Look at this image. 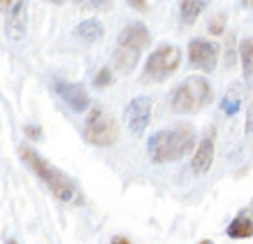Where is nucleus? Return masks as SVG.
Instances as JSON below:
<instances>
[{
  "instance_id": "nucleus-1",
  "label": "nucleus",
  "mask_w": 253,
  "mask_h": 244,
  "mask_svg": "<svg viewBox=\"0 0 253 244\" xmlns=\"http://www.w3.org/2000/svg\"><path fill=\"white\" fill-rule=\"evenodd\" d=\"M195 146V133L191 126H174L168 130L154 133L146 142V153L154 163H174L191 153Z\"/></svg>"
},
{
  "instance_id": "nucleus-2",
  "label": "nucleus",
  "mask_w": 253,
  "mask_h": 244,
  "mask_svg": "<svg viewBox=\"0 0 253 244\" xmlns=\"http://www.w3.org/2000/svg\"><path fill=\"white\" fill-rule=\"evenodd\" d=\"M21 158L26 160V165L35 172V177L49 189V193L54 198H58L61 202H77L79 200V191H77V186H75V182L63 170L51 165L44 156H40L35 149L21 146Z\"/></svg>"
},
{
  "instance_id": "nucleus-3",
  "label": "nucleus",
  "mask_w": 253,
  "mask_h": 244,
  "mask_svg": "<svg viewBox=\"0 0 253 244\" xmlns=\"http://www.w3.org/2000/svg\"><path fill=\"white\" fill-rule=\"evenodd\" d=\"M151 42V33L146 28L144 23L139 21H132L128 23L126 28L121 31L119 40H116V47H114V68L119 72H132L135 65L139 63V56L144 51V47H149Z\"/></svg>"
},
{
  "instance_id": "nucleus-4",
  "label": "nucleus",
  "mask_w": 253,
  "mask_h": 244,
  "mask_svg": "<svg viewBox=\"0 0 253 244\" xmlns=\"http://www.w3.org/2000/svg\"><path fill=\"white\" fill-rule=\"evenodd\" d=\"M181 63V49L174 45H161L149 53V58L142 70L144 84H163L165 79L174 75Z\"/></svg>"
},
{
  "instance_id": "nucleus-5",
  "label": "nucleus",
  "mask_w": 253,
  "mask_h": 244,
  "mask_svg": "<svg viewBox=\"0 0 253 244\" xmlns=\"http://www.w3.org/2000/svg\"><path fill=\"white\" fill-rule=\"evenodd\" d=\"M211 100V84L205 77H188L172 93V109L176 114H195Z\"/></svg>"
},
{
  "instance_id": "nucleus-6",
  "label": "nucleus",
  "mask_w": 253,
  "mask_h": 244,
  "mask_svg": "<svg viewBox=\"0 0 253 244\" xmlns=\"http://www.w3.org/2000/svg\"><path fill=\"white\" fill-rule=\"evenodd\" d=\"M84 138L95 146H112L119 138V128L102 107H93L84 121Z\"/></svg>"
},
{
  "instance_id": "nucleus-7",
  "label": "nucleus",
  "mask_w": 253,
  "mask_h": 244,
  "mask_svg": "<svg viewBox=\"0 0 253 244\" xmlns=\"http://www.w3.org/2000/svg\"><path fill=\"white\" fill-rule=\"evenodd\" d=\"M218 53H221L218 45L195 38L188 45V63H191V68H198L202 72H214V68L218 65Z\"/></svg>"
},
{
  "instance_id": "nucleus-8",
  "label": "nucleus",
  "mask_w": 253,
  "mask_h": 244,
  "mask_svg": "<svg viewBox=\"0 0 253 244\" xmlns=\"http://www.w3.org/2000/svg\"><path fill=\"white\" fill-rule=\"evenodd\" d=\"M123 119H126V126L132 135H142L146 126L151 123V98H146V96L132 98L123 112Z\"/></svg>"
},
{
  "instance_id": "nucleus-9",
  "label": "nucleus",
  "mask_w": 253,
  "mask_h": 244,
  "mask_svg": "<svg viewBox=\"0 0 253 244\" xmlns=\"http://www.w3.org/2000/svg\"><path fill=\"white\" fill-rule=\"evenodd\" d=\"M54 91H56V96H58V98H61L70 109H72V112H86V109L91 107L88 93H86V89L82 84H72V82L56 79Z\"/></svg>"
},
{
  "instance_id": "nucleus-10",
  "label": "nucleus",
  "mask_w": 253,
  "mask_h": 244,
  "mask_svg": "<svg viewBox=\"0 0 253 244\" xmlns=\"http://www.w3.org/2000/svg\"><path fill=\"white\" fill-rule=\"evenodd\" d=\"M214 140H216V133L214 130H209L205 138L200 140L198 149H195V153H193V172L195 175H205V172H209V168H211V163H214Z\"/></svg>"
},
{
  "instance_id": "nucleus-11",
  "label": "nucleus",
  "mask_w": 253,
  "mask_h": 244,
  "mask_svg": "<svg viewBox=\"0 0 253 244\" xmlns=\"http://www.w3.org/2000/svg\"><path fill=\"white\" fill-rule=\"evenodd\" d=\"M5 31L9 40H21L26 33V0L16 2L7 9V19H5Z\"/></svg>"
},
{
  "instance_id": "nucleus-12",
  "label": "nucleus",
  "mask_w": 253,
  "mask_h": 244,
  "mask_svg": "<svg viewBox=\"0 0 253 244\" xmlns=\"http://www.w3.org/2000/svg\"><path fill=\"white\" fill-rule=\"evenodd\" d=\"M75 35H77L84 45H95V42H100V40H102L105 28H102V23H100L98 19H86V21H82L77 26Z\"/></svg>"
},
{
  "instance_id": "nucleus-13",
  "label": "nucleus",
  "mask_w": 253,
  "mask_h": 244,
  "mask_svg": "<svg viewBox=\"0 0 253 244\" xmlns=\"http://www.w3.org/2000/svg\"><path fill=\"white\" fill-rule=\"evenodd\" d=\"M225 233H228L230 240H249V237H253V219L239 214V216H235L230 221V226H228Z\"/></svg>"
},
{
  "instance_id": "nucleus-14",
  "label": "nucleus",
  "mask_w": 253,
  "mask_h": 244,
  "mask_svg": "<svg viewBox=\"0 0 253 244\" xmlns=\"http://www.w3.org/2000/svg\"><path fill=\"white\" fill-rule=\"evenodd\" d=\"M209 0H181V23L193 26L200 19V14L207 9Z\"/></svg>"
},
{
  "instance_id": "nucleus-15",
  "label": "nucleus",
  "mask_w": 253,
  "mask_h": 244,
  "mask_svg": "<svg viewBox=\"0 0 253 244\" xmlns=\"http://www.w3.org/2000/svg\"><path fill=\"white\" fill-rule=\"evenodd\" d=\"M239 63H242L244 79L249 82L253 77V38H244L239 42Z\"/></svg>"
},
{
  "instance_id": "nucleus-16",
  "label": "nucleus",
  "mask_w": 253,
  "mask_h": 244,
  "mask_svg": "<svg viewBox=\"0 0 253 244\" xmlns=\"http://www.w3.org/2000/svg\"><path fill=\"white\" fill-rule=\"evenodd\" d=\"M239 107H242V93H239V84H235L230 91L225 93V98L221 100V109L228 116H232L239 112Z\"/></svg>"
},
{
  "instance_id": "nucleus-17",
  "label": "nucleus",
  "mask_w": 253,
  "mask_h": 244,
  "mask_svg": "<svg viewBox=\"0 0 253 244\" xmlns=\"http://www.w3.org/2000/svg\"><path fill=\"white\" fill-rule=\"evenodd\" d=\"M112 84H114V72L109 68H100L95 79H93V86H95V89H107V86H112Z\"/></svg>"
},
{
  "instance_id": "nucleus-18",
  "label": "nucleus",
  "mask_w": 253,
  "mask_h": 244,
  "mask_svg": "<svg viewBox=\"0 0 253 244\" xmlns=\"http://www.w3.org/2000/svg\"><path fill=\"white\" fill-rule=\"evenodd\" d=\"M223 23H225V19H223V16L211 19V23H209V33H211V35H221V33H223Z\"/></svg>"
},
{
  "instance_id": "nucleus-19",
  "label": "nucleus",
  "mask_w": 253,
  "mask_h": 244,
  "mask_svg": "<svg viewBox=\"0 0 253 244\" xmlns=\"http://www.w3.org/2000/svg\"><path fill=\"white\" fill-rule=\"evenodd\" d=\"M128 5L137 12H146L149 9V0H128Z\"/></svg>"
},
{
  "instance_id": "nucleus-20",
  "label": "nucleus",
  "mask_w": 253,
  "mask_h": 244,
  "mask_svg": "<svg viewBox=\"0 0 253 244\" xmlns=\"http://www.w3.org/2000/svg\"><path fill=\"white\" fill-rule=\"evenodd\" d=\"M26 135H28V138L40 140V138H42V130H40L38 126H26Z\"/></svg>"
},
{
  "instance_id": "nucleus-21",
  "label": "nucleus",
  "mask_w": 253,
  "mask_h": 244,
  "mask_svg": "<svg viewBox=\"0 0 253 244\" xmlns=\"http://www.w3.org/2000/svg\"><path fill=\"white\" fill-rule=\"evenodd\" d=\"M16 2H21V0H0V12H7L12 5H16Z\"/></svg>"
},
{
  "instance_id": "nucleus-22",
  "label": "nucleus",
  "mask_w": 253,
  "mask_h": 244,
  "mask_svg": "<svg viewBox=\"0 0 253 244\" xmlns=\"http://www.w3.org/2000/svg\"><path fill=\"white\" fill-rule=\"evenodd\" d=\"M109 2H112V0H91V5H93L95 9H105Z\"/></svg>"
},
{
  "instance_id": "nucleus-23",
  "label": "nucleus",
  "mask_w": 253,
  "mask_h": 244,
  "mask_svg": "<svg viewBox=\"0 0 253 244\" xmlns=\"http://www.w3.org/2000/svg\"><path fill=\"white\" fill-rule=\"evenodd\" d=\"M112 244H132L128 237H121V235H116L114 240H112Z\"/></svg>"
},
{
  "instance_id": "nucleus-24",
  "label": "nucleus",
  "mask_w": 253,
  "mask_h": 244,
  "mask_svg": "<svg viewBox=\"0 0 253 244\" xmlns=\"http://www.w3.org/2000/svg\"><path fill=\"white\" fill-rule=\"evenodd\" d=\"M242 5L244 7H253V0H242Z\"/></svg>"
},
{
  "instance_id": "nucleus-25",
  "label": "nucleus",
  "mask_w": 253,
  "mask_h": 244,
  "mask_svg": "<svg viewBox=\"0 0 253 244\" xmlns=\"http://www.w3.org/2000/svg\"><path fill=\"white\" fill-rule=\"evenodd\" d=\"M49 2H54V5H63L65 0H49Z\"/></svg>"
},
{
  "instance_id": "nucleus-26",
  "label": "nucleus",
  "mask_w": 253,
  "mask_h": 244,
  "mask_svg": "<svg viewBox=\"0 0 253 244\" xmlns=\"http://www.w3.org/2000/svg\"><path fill=\"white\" fill-rule=\"evenodd\" d=\"M7 244H16V242H14V240H7Z\"/></svg>"
},
{
  "instance_id": "nucleus-27",
  "label": "nucleus",
  "mask_w": 253,
  "mask_h": 244,
  "mask_svg": "<svg viewBox=\"0 0 253 244\" xmlns=\"http://www.w3.org/2000/svg\"><path fill=\"white\" fill-rule=\"evenodd\" d=\"M200 244H211V242H207V240H205V242H200Z\"/></svg>"
}]
</instances>
